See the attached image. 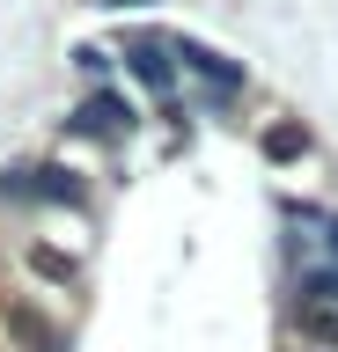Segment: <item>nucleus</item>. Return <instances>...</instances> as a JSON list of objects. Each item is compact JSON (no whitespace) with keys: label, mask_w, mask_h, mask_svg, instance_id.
<instances>
[{"label":"nucleus","mask_w":338,"mask_h":352,"mask_svg":"<svg viewBox=\"0 0 338 352\" xmlns=\"http://www.w3.org/2000/svg\"><path fill=\"white\" fill-rule=\"evenodd\" d=\"M0 330H8L23 352H67V330L52 323L37 301H0Z\"/></svg>","instance_id":"nucleus-1"},{"label":"nucleus","mask_w":338,"mask_h":352,"mask_svg":"<svg viewBox=\"0 0 338 352\" xmlns=\"http://www.w3.org/2000/svg\"><path fill=\"white\" fill-rule=\"evenodd\" d=\"M294 330H302L316 352H338V301H302L294 308Z\"/></svg>","instance_id":"nucleus-2"},{"label":"nucleus","mask_w":338,"mask_h":352,"mask_svg":"<svg viewBox=\"0 0 338 352\" xmlns=\"http://www.w3.org/2000/svg\"><path fill=\"white\" fill-rule=\"evenodd\" d=\"M30 272H37V279H74V257H59V250L37 242V250H30Z\"/></svg>","instance_id":"nucleus-4"},{"label":"nucleus","mask_w":338,"mask_h":352,"mask_svg":"<svg viewBox=\"0 0 338 352\" xmlns=\"http://www.w3.org/2000/svg\"><path fill=\"white\" fill-rule=\"evenodd\" d=\"M81 118H89L96 132H118V125H133V103H118V96H96V103L81 110Z\"/></svg>","instance_id":"nucleus-3"},{"label":"nucleus","mask_w":338,"mask_h":352,"mask_svg":"<svg viewBox=\"0 0 338 352\" xmlns=\"http://www.w3.org/2000/svg\"><path fill=\"white\" fill-rule=\"evenodd\" d=\"M309 352H316V345H309Z\"/></svg>","instance_id":"nucleus-5"}]
</instances>
